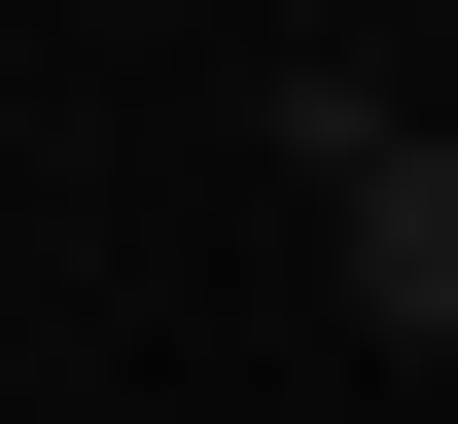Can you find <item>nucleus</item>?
Listing matches in <instances>:
<instances>
[{
  "label": "nucleus",
  "instance_id": "obj_1",
  "mask_svg": "<svg viewBox=\"0 0 458 424\" xmlns=\"http://www.w3.org/2000/svg\"><path fill=\"white\" fill-rule=\"evenodd\" d=\"M283 177H318V283L388 318V354H458V142L388 71H283Z\"/></svg>",
  "mask_w": 458,
  "mask_h": 424
}]
</instances>
